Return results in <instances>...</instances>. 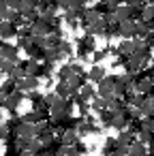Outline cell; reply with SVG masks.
<instances>
[{
    "mask_svg": "<svg viewBox=\"0 0 154 156\" xmlns=\"http://www.w3.org/2000/svg\"><path fill=\"white\" fill-rule=\"evenodd\" d=\"M133 141H135V135H133V133H128V130H120V135L116 137V150L126 152V150L131 147Z\"/></svg>",
    "mask_w": 154,
    "mask_h": 156,
    "instance_id": "obj_8",
    "label": "cell"
},
{
    "mask_svg": "<svg viewBox=\"0 0 154 156\" xmlns=\"http://www.w3.org/2000/svg\"><path fill=\"white\" fill-rule=\"evenodd\" d=\"M103 156H126V152H122V150H111V152H103Z\"/></svg>",
    "mask_w": 154,
    "mask_h": 156,
    "instance_id": "obj_37",
    "label": "cell"
},
{
    "mask_svg": "<svg viewBox=\"0 0 154 156\" xmlns=\"http://www.w3.org/2000/svg\"><path fill=\"white\" fill-rule=\"evenodd\" d=\"M13 37H17V26H13L11 22H0V39L9 41Z\"/></svg>",
    "mask_w": 154,
    "mask_h": 156,
    "instance_id": "obj_11",
    "label": "cell"
},
{
    "mask_svg": "<svg viewBox=\"0 0 154 156\" xmlns=\"http://www.w3.org/2000/svg\"><path fill=\"white\" fill-rule=\"evenodd\" d=\"M9 135H11V126L9 124L0 126V139H9Z\"/></svg>",
    "mask_w": 154,
    "mask_h": 156,
    "instance_id": "obj_35",
    "label": "cell"
},
{
    "mask_svg": "<svg viewBox=\"0 0 154 156\" xmlns=\"http://www.w3.org/2000/svg\"><path fill=\"white\" fill-rule=\"evenodd\" d=\"M13 66H15L13 62H9V60H5V58H0V73H7V75H9Z\"/></svg>",
    "mask_w": 154,
    "mask_h": 156,
    "instance_id": "obj_32",
    "label": "cell"
},
{
    "mask_svg": "<svg viewBox=\"0 0 154 156\" xmlns=\"http://www.w3.org/2000/svg\"><path fill=\"white\" fill-rule=\"evenodd\" d=\"M101 17H103V15H98L94 9H88V11H86V17H84V24H86V26H92V24H96Z\"/></svg>",
    "mask_w": 154,
    "mask_h": 156,
    "instance_id": "obj_23",
    "label": "cell"
},
{
    "mask_svg": "<svg viewBox=\"0 0 154 156\" xmlns=\"http://www.w3.org/2000/svg\"><path fill=\"white\" fill-rule=\"evenodd\" d=\"M62 58H64V56L58 51V47H56V49H43V60H45V62H52V64H54V62H58V60H62Z\"/></svg>",
    "mask_w": 154,
    "mask_h": 156,
    "instance_id": "obj_18",
    "label": "cell"
},
{
    "mask_svg": "<svg viewBox=\"0 0 154 156\" xmlns=\"http://www.w3.org/2000/svg\"><path fill=\"white\" fill-rule=\"evenodd\" d=\"M5 2L9 5V9H11V11H17V9H20V5H22V0H5Z\"/></svg>",
    "mask_w": 154,
    "mask_h": 156,
    "instance_id": "obj_36",
    "label": "cell"
},
{
    "mask_svg": "<svg viewBox=\"0 0 154 156\" xmlns=\"http://www.w3.org/2000/svg\"><path fill=\"white\" fill-rule=\"evenodd\" d=\"M17 56H20V47H15V45L5 43L2 47H0V58H5V60H9V62H15Z\"/></svg>",
    "mask_w": 154,
    "mask_h": 156,
    "instance_id": "obj_10",
    "label": "cell"
},
{
    "mask_svg": "<svg viewBox=\"0 0 154 156\" xmlns=\"http://www.w3.org/2000/svg\"><path fill=\"white\" fill-rule=\"evenodd\" d=\"M105 77H107V75H105V69H103V66H98V64H94V66L88 71V79H90V81H94V83H98V81H101V79H105Z\"/></svg>",
    "mask_w": 154,
    "mask_h": 156,
    "instance_id": "obj_15",
    "label": "cell"
},
{
    "mask_svg": "<svg viewBox=\"0 0 154 156\" xmlns=\"http://www.w3.org/2000/svg\"><path fill=\"white\" fill-rule=\"evenodd\" d=\"M56 7L64 9L69 13V11H75L77 7H81V0H56Z\"/></svg>",
    "mask_w": 154,
    "mask_h": 156,
    "instance_id": "obj_16",
    "label": "cell"
},
{
    "mask_svg": "<svg viewBox=\"0 0 154 156\" xmlns=\"http://www.w3.org/2000/svg\"><path fill=\"white\" fill-rule=\"evenodd\" d=\"M90 109H94V111H98V113L107 111V98H101V96L92 98V101H90Z\"/></svg>",
    "mask_w": 154,
    "mask_h": 156,
    "instance_id": "obj_20",
    "label": "cell"
},
{
    "mask_svg": "<svg viewBox=\"0 0 154 156\" xmlns=\"http://www.w3.org/2000/svg\"><path fill=\"white\" fill-rule=\"evenodd\" d=\"M41 120H43V113H39V111H28L22 115V122H26V124H39Z\"/></svg>",
    "mask_w": 154,
    "mask_h": 156,
    "instance_id": "obj_21",
    "label": "cell"
},
{
    "mask_svg": "<svg viewBox=\"0 0 154 156\" xmlns=\"http://www.w3.org/2000/svg\"><path fill=\"white\" fill-rule=\"evenodd\" d=\"M9 13H11V9H9V5L5 2V0H0V20H2V22H7V17H9Z\"/></svg>",
    "mask_w": 154,
    "mask_h": 156,
    "instance_id": "obj_31",
    "label": "cell"
},
{
    "mask_svg": "<svg viewBox=\"0 0 154 156\" xmlns=\"http://www.w3.org/2000/svg\"><path fill=\"white\" fill-rule=\"evenodd\" d=\"M96 41H94V37L92 34H86L79 43H77V56L84 60V58H88V54H94L96 51Z\"/></svg>",
    "mask_w": 154,
    "mask_h": 156,
    "instance_id": "obj_2",
    "label": "cell"
},
{
    "mask_svg": "<svg viewBox=\"0 0 154 156\" xmlns=\"http://www.w3.org/2000/svg\"><path fill=\"white\" fill-rule=\"evenodd\" d=\"M145 43H148V47H150V49L154 47V30H152V32H150V34L145 37Z\"/></svg>",
    "mask_w": 154,
    "mask_h": 156,
    "instance_id": "obj_38",
    "label": "cell"
},
{
    "mask_svg": "<svg viewBox=\"0 0 154 156\" xmlns=\"http://www.w3.org/2000/svg\"><path fill=\"white\" fill-rule=\"evenodd\" d=\"M39 126V135H37V139L41 141V145L47 150V147H52L54 145V141H56V135H54V130L49 128V126H43V124H37Z\"/></svg>",
    "mask_w": 154,
    "mask_h": 156,
    "instance_id": "obj_3",
    "label": "cell"
},
{
    "mask_svg": "<svg viewBox=\"0 0 154 156\" xmlns=\"http://www.w3.org/2000/svg\"><path fill=\"white\" fill-rule=\"evenodd\" d=\"M126 156H145V145L139 141H133L131 147L126 150Z\"/></svg>",
    "mask_w": 154,
    "mask_h": 156,
    "instance_id": "obj_19",
    "label": "cell"
},
{
    "mask_svg": "<svg viewBox=\"0 0 154 156\" xmlns=\"http://www.w3.org/2000/svg\"><path fill=\"white\" fill-rule=\"evenodd\" d=\"M113 81H116V75L105 77V79H101V81H98L96 92H98V96H101V98H111V96H113Z\"/></svg>",
    "mask_w": 154,
    "mask_h": 156,
    "instance_id": "obj_6",
    "label": "cell"
},
{
    "mask_svg": "<svg viewBox=\"0 0 154 156\" xmlns=\"http://www.w3.org/2000/svg\"><path fill=\"white\" fill-rule=\"evenodd\" d=\"M145 5H152L154 7V0H145Z\"/></svg>",
    "mask_w": 154,
    "mask_h": 156,
    "instance_id": "obj_40",
    "label": "cell"
},
{
    "mask_svg": "<svg viewBox=\"0 0 154 156\" xmlns=\"http://www.w3.org/2000/svg\"><path fill=\"white\" fill-rule=\"evenodd\" d=\"M118 34L124 37L126 41L137 39V22H120L118 24Z\"/></svg>",
    "mask_w": 154,
    "mask_h": 156,
    "instance_id": "obj_4",
    "label": "cell"
},
{
    "mask_svg": "<svg viewBox=\"0 0 154 156\" xmlns=\"http://www.w3.org/2000/svg\"><path fill=\"white\" fill-rule=\"evenodd\" d=\"M39 88V77H32V75H24L20 81H15V90L20 92H32Z\"/></svg>",
    "mask_w": 154,
    "mask_h": 156,
    "instance_id": "obj_5",
    "label": "cell"
},
{
    "mask_svg": "<svg viewBox=\"0 0 154 156\" xmlns=\"http://www.w3.org/2000/svg\"><path fill=\"white\" fill-rule=\"evenodd\" d=\"M52 30H54L52 24L45 22V20H41V17H39L34 24H30V34H32V37H47Z\"/></svg>",
    "mask_w": 154,
    "mask_h": 156,
    "instance_id": "obj_7",
    "label": "cell"
},
{
    "mask_svg": "<svg viewBox=\"0 0 154 156\" xmlns=\"http://www.w3.org/2000/svg\"><path fill=\"white\" fill-rule=\"evenodd\" d=\"M116 49H118V54H120V56L128 58L131 54H135V39H133V41H126V39H124V41H122Z\"/></svg>",
    "mask_w": 154,
    "mask_h": 156,
    "instance_id": "obj_14",
    "label": "cell"
},
{
    "mask_svg": "<svg viewBox=\"0 0 154 156\" xmlns=\"http://www.w3.org/2000/svg\"><path fill=\"white\" fill-rule=\"evenodd\" d=\"M71 75H73V71H71V64H64V66H60V71H58V77H60V81H66Z\"/></svg>",
    "mask_w": 154,
    "mask_h": 156,
    "instance_id": "obj_29",
    "label": "cell"
},
{
    "mask_svg": "<svg viewBox=\"0 0 154 156\" xmlns=\"http://www.w3.org/2000/svg\"><path fill=\"white\" fill-rule=\"evenodd\" d=\"M79 96H81L84 101H92V98H94V86L84 83V86L79 88Z\"/></svg>",
    "mask_w": 154,
    "mask_h": 156,
    "instance_id": "obj_22",
    "label": "cell"
},
{
    "mask_svg": "<svg viewBox=\"0 0 154 156\" xmlns=\"http://www.w3.org/2000/svg\"><path fill=\"white\" fill-rule=\"evenodd\" d=\"M77 130H64L62 133V139H60V145H75L79 139H77Z\"/></svg>",
    "mask_w": 154,
    "mask_h": 156,
    "instance_id": "obj_17",
    "label": "cell"
},
{
    "mask_svg": "<svg viewBox=\"0 0 154 156\" xmlns=\"http://www.w3.org/2000/svg\"><path fill=\"white\" fill-rule=\"evenodd\" d=\"M20 66H24V71H26V75H32V77H39L41 75V64L37 62V60H26V62H22Z\"/></svg>",
    "mask_w": 154,
    "mask_h": 156,
    "instance_id": "obj_12",
    "label": "cell"
},
{
    "mask_svg": "<svg viewBox=\"0 0 154 156\" xmlns=\"http://www.w3.org/2000/svg\"><path fill=\"white\" fill-rule=\"evenodd\" d=\"M58 51H60L62 56H71V54H73V45H71L69 41H60V45H58Z\"/></svg>",
    "mask_w": 154,
    "mask_h": 156,
    "instance_id": "obj_27",
    "label": "cell"
},
{
    "mask_svg": "<svg viewBox=\"0 0 154 156\" xmlns=\"http://www.w3.org/2000/svg\"><path fill=\"white\" fill-rule=\"evenodd\" d=\"M15 135H17V139L20 141H32V139H37V135H39V126L37 124H26V122H22L17 128H15Z\"/></svg>",
    "mask_w": 154,
    "mask_h": 156,
    "instance_id": "obj_1",
    "label": "cell"
},
{
    "mask_svg": "<svg viewBox=\"0 0 154 156\" xmlns=\"http://www.w3.org/2000/svg\"><path fill=\"white\" fill-rule=\"evenodd\" d=\"M22 101H24V92L15 90V92H11V94L7 96V101H5V109H9V111H15V109L22 105Z\"/></svg>",
    "mask_w": 154,
    "mask_h": 156,
    "instance_id": "obj_9",
    "label": "cell"
},
{
    "mask_svg": "<svg viewBox=\"0 0 154 156\" xmlns=\"http://www.w3.org/2000/svg\"><path fill=\"white\" fill-rule=\"evenodd\" d=\"M7 22H11L13 26H20V24H26V20L20 15V11H11L9 13V17H7Z\"/></svg>",
    "mask_w": 154,
    "mask_h": 156,
    "instance_id": "obj_26",
    "label": "cell"
},
{
    "mask_svg": "<svg viewBox=\"0 0 154 156\" xmlns=\"http://www.w3.org/2000/svg\"><path fill=\"white\" fill-rule=\"evenodd\" d=\"M60 98H69L71 96V90H69V86H66V81H60V83H56V90H54Z\"/></svg>",
    "mask_w": 154,
    "mask_h": 156,
    "instance_id": "obj_25",
    "label": "cell"
},
{
    "mask_svg": "<svg viewBox=\"0 0 154 156\" xmlns=\"http://www.w3.org/2000/svg\"><path fill=\"white\" fill-rule=\"evenodd\" d=\"M5 101H7V94L0 92V107H5Z\"/></svg>",
    "mask_w": 154,
    "mask_h": 156,
    "instance_id": "obj_39",
    "label": "cell"
},
{
    "mask_svg": "<svg viewBox=\"0 0 154 156\" xmlns=\"http://www.w3.org/2000/svg\"><path fill=\"white\" fill-rule=\"evenodd\" d=\"M107 56H109V49H96V51L92 54V60H94V64H98V62H103Z\"/></svg>",
    "mask_w": 154,
    "mask_h": 156,
    "instance_id": "obj_28",
    "label": "cell"
},
{
    "mask_svg": "<svg viewBox=\"0 0 154 156\" xmlns=\"http://www.w3.org/2000/svg\"><path fill=\"white\" fill-rule=\"evenodd\" d=\"M64 22H66V26H69V28H73V30L79 26V20H77V17H73L71 13H66V15H64Z\"/></svg>",
    "mask_w": 154,
    "mask_h": 156,
    "instance_id": "obj_34",
    "label": "cell"
},
{
    "mask_svg": "<svg viewBox=\"0 0 154 156\" xmlns=\"http://www.w3.org/2000/svg\"><path fill=\"white\" fill-rule=\"evenodd\" d=\"M111 120H113V111H109V109H107V111H103V113H101V124H103V126H107V128H109V126H111Z\"/></svg>",
    "mask_w": 154,
    "mask_h": 156,
    "instance_id": "obj_30",
    "label": "cell"
},
{
    "mask_svg": "<svg viewBox=\"0 0 154 156\" xmlns=\"http://www.w3.org/2000/svg\"><path fill=\"white\" fill-rule=\"evenodd\" d=\"M24 75H26L24 66H20V64H17V66H13V69H11V73H9V79H11V81L15 83V81H20V79L24 77Z\"/></svg>",
    "mask_w": 154,
    "mask_h": 156,
    "instance_id": "obj_24",
    "label": "cell"
},
{
    "mask_svg": "<svg viewBox=\"0 0 154 156\" xmlns=\"http://www.w3.org/2000/svg\"><path fill=\"white\" fill-rule=\"evenodd\" d=\"M139 111L145 118H154V96H145L143 103L139 105Z\"/></svg>",
    "mask_w": 154,
    "mask_h": 156,
    "instance_id": "obj_13",
    "label": "cell"
},
{
    "mask_svg": "<svg viewBox=\"0 0 154 156\" xmlns=\"http://www.w3.org/2000/svg\"><path fill=\"white\" fill-rule=\"evenodd\" d=\"M0 92H5V94H7V96H9V94H11V92H15V83H13V81H11V79H9V81H5V83H2V86H0Z\"/></svg>",
    "mask_w": 154,
    "mask_h": 156,
    "instance_id": "obj_33",
    "label": "cell"
}]
</instances>
